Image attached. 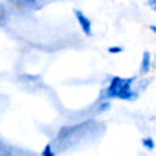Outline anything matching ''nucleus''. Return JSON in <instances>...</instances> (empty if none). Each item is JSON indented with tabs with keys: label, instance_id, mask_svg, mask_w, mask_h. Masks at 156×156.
I'll use <instances>...</instances> for the list:
<instances>
[{
	"label": "nucleus",
	"instance_id": "7ed1b4c3",
	"mask_svg": "<svg viewBox=\"0 0 156 156\" xmlns=\"http://www.w3.org/2000/svg\"><path fill=\"white\" fill-rule=\"evenodd\" d=\"M152 58H151V54L149 51H144L143 56H141V61H140V68H139V73L141 76H145L150 72L151 67H152Z\"/></svg>",
	"mask_w": 156,
	"mask_h": 156
},
{
	"label": "nucleus",
	"instance_id": "39448f33",
	"mask_svg": "<svg viewBox=\"0 0 156 156\" xmlns=\"http://www.w3.org/2000/svg\"><path fill=\"white\" fill-rule=\"evenodd\" d=\"M141 145L146 149V150H154L156 144H155V140L151 138V136H146V138H143L141 139Z\"/></svg>",
	"mask_w": 156,
	"mask_h": 156
},
{
	"label": "nucleus",
	"instance_id": "423d86ee",
	"mask_svg": "<svg viewBox=\"0 0 156 156\" xmlns=\"http://www.w3.org/2000/svg\"><path fill=\"white\" fill-rule=\"evenodd\" d=\"M40 156H56V152L52 150V146L50 144H46L44 146V149L41 150Z\"/></svg>",
	"mask_w": 156,
	"mask_h": 156
},
{
	"label": "nucleus",
	"instance_id": "f257e3e1",
	"mask_svg": "<svg viewBox=\"0 0 156 156\" xmlns=\"http://www.w3.org/2000/svg\"><path fill=\"white\" fill-rule=\"evenodd\" d=\"M135 82V77L121 78L115 76L111 78L108 87L105 90L106 99H121L132 101L138 98V93L133 89V83Z\"/></svg>",
	"mask_w": 156,
	"mask_h": 156
},
{
	"label": "nucleus",
	"instance_id": "6e6552de",
	"mask_svg": "<svg viewBox=\"0 0 156 156\" xmlns=\"http://www.w3.org/2000/svg\"><path fill=\"white\" fill-rule=\"evenodd\" d=\"M146 5L151 9V11L156 12V0H146Z\"/></svg>",
	"mask_w": 156,
	"mask_h": 156
},
{
	"label": "nucleus",
	"instance_id": "0eeeda50",
	"mask_svg": "<svg viewBox=\"0 0 156 156\" xmlns=\"http://www.w3.org/2000/svg\"><path fill=\"white\" fill-rule=\"evenodd\" d=\"M124 48L123 46H119V45H112V46H108L107 48V52L108 54H112V55H116V54H121L123 52Z\"/></svg>",
	"mask_w": 156,
	"mask_h": 156
},
{
	"label": "nucleus",
	"instance_id": "9d476101",
	"mask_svg": "<svg viewBox=\"0 0 156 156\" xmlns=\"http://www.w3.org/2000/svg\"><path fill=\"white\" fill-rule=\"evenodd\" d=\"M152 68L154 69H156V55H154V58H152Z\"/></svg>",
	"mask_w": 156,
	"mask_h": 156
},
{
	"label": "nucleus",
	"instance_id": "9b49d317",
	"mask_svg": "<svg viewBox=\"0 0 156 156\" xmlns=\"http://www.w3.org/2000/svg\"><path fill=\"white\" fill-rule=\"evenodd\" d=\"M149 28L151 29V32H154V33L156 34V24H151V26H150Z\"/></svg>",
	"mask_w": 156,
	"mask_h": 156
},
{
	"label": "nucleus",
	"instance_id": "1a4fd4ad",
	"mask_svg": "<svg viewBox=\"0 0 156 156\" xmlns=\"http://www.w3.org/2000/svg\"><path fill=\"white\" fill-rule=\"evenodd\" d=\"M110 108V102H102L100 104V111H106Z\"/></svg>",
	"mask_w": 156,
	"mask_h": 156
},
{
	"label": "nucleus",
	"instance_id": "20e7f679",
	"mask_svg": "<svg viewBox=\"0 0 156 156\" xmlns=\"http://www.w3.org/2000/svg\"><path fill=\"white\" fill-rule=\"evenodd\" d=\"M12 5L20 7V9H23V10H30V9H34L35 5L38 4L37 0H9Z\"/></svg>",
	"mask_w": 156,
	"mask_h": 156
},
{
	"label": "nucleus",
	"instance_id": "f03ea898",
	"mask_svg": "<svg viewBox=\"0 0 156 156\" xmlns=\"http://www.w3.org/2000/svg\"><path fill=\"white\" fill-rule=\"evenodd\" d=\"M73 15H74L82 32L87 37H91L93 35V23H91L90 18L79 9H73Z\"/></svg>",
	"mask_w": 156,
	"mask_h": 156
}]
</instances>
